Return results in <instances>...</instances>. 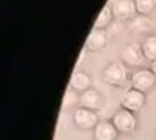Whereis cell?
<instances>
[{
	"label": "cell",
	"mask_w": 156,
	"mask_h": 140,
	"mask_svg": "<svg viewBox=\"0 0 156 140\" xmlns=\"http://www.w3.org/2000/svg\"><path fill=\"white\" fill-rule=\"evenodd\" d=\"M62 108L63 109H71V108H74V106H80V93H77L75 90H72L69 88L66 93H65V96H63V103H62Z\"/></svg>",
	"instance_id": "2e32d148"
},
{
	"label": "cell",
	"mask_w": 156,
	"mask_h": 140,
	"mask_svg": "<svg viewBox=\"0 0 156 140\" xmlns=\"http://www.w3.org/2000/svg\"><path fill=\"white\" fill-rule=\"evenodd\" d=\"M111 121L116 127V130L122 134H133L137 130V117H136V114L124 109V108L118 109L113 114Z\"/></svg>",
	"instance_id": "3957f363"
},
{
	"label": "cell",
	"mask_w": 156,
	"mask_h": 140,
	"mask_svg": "<svg viewBox=\"0 0 156 140\" xmlns=\"http://www.w3.org/2000/svg\"><path fill=\"white\" fill-rule=\"evenodd\" d=\"M72 120H74L75 127L80 128V130H93L97 125V123H99L97 114L94 111H90V109L81 108V106H78L77 109L74 111Z\"/></svg>",
	"instance_id": "8992f818"
},
{
	"label": "cell",
	"mask_w": 156,
	"mask_h": 140,
	"mask_svg": "<svg viewBox=\"0 0 156 140\" xmlns=\"http://www.w3.org/2000/svg\"><path fill=\"white\" fill-rule=\"evenodd\" d=\"M106 43H108L106 31L105 30H99V28H93L86 40V50L99 52V50L106 47Z\"/></svg>",
	"instance_id": "30bf717a"
},
{
	"label": "cell",
	"mask_w": 156,
	"mask_h": 140,
	"mask_svg": "<svg viewBox=\"0 0 156 140\" xmlns=\"http://www.w3.org/2000/svg\"><path fill=\"white\" fill-rule=\"evenodd\" d=\"M105 103H106V99L105 96L96 88H88L86 92L80 93V106L81 108H86V109H90V111H100L105 108Z\"/></svg>",
	"instance_id": "5b68a950"
},
{
	"label": "cell",
	"mask_w": 156,
	"mask_h": 140,
	"mask_svg": "<svg viewBox=\"0 0 156 140\" xmlns=\"http://www.w3.org/2000/svg\"><path fill=\"white\" fill-rule=\"evenodd\" d=\"M149 68H150V70H152V72L156 75V61L150 62V63H149Z\"/></svg>",
	"instance_id": "e0dca14e"
},
{
	"label": "cell",
	"mask_w": 156,
	"mask_h": 140,
	"mask_svg": "<svg viewBox=\"0 0 156 140\" xmlns=\"http://www.w3.org/2000/svg\"><path fill=\"white\" fill-rule=\"evenodd\" d=\"M146 103V93H141L136 88L127 90V93L121 99V108L131 111V112H139L143 109V106Z\"/></svg>",
	"instance_id": "ba28073f"
},
{
	"label": "cell",
	"mask_w": 156,
	"mask_h": 140,
	"mask_svg": "<svg viewBox=\"0 0 156 140\" xmlns=\"http://www.w3.org/2000/svg\"><path fill=\"white\" fill-rule=\"evenodd\" d=\"M119 58H121V61L124 62L128 68H137V70H141L149 62L147 59H146V56H144V53H143L141 43L127 44L125 47L121 49Z\"/></svg>",
	"instance_id": "7a4b0ae2"
},
{
	"label": "cell",
	"mask_w": 156,
	"mask_h": 140,
	"mask_svg": "<svg viewBox=\"0 0 156 140\" xmlns=\"http://www.w3.org/2000/svg\"><path fill=\"white\" fill-rule=\"evenodd\" d=\"M130 28L136 34H147L149 30L152 28V19H149L146 15H137L134 19H131Z\"/></svg>",
	"instance_id": "7c38bea8"
},
{
	"label": "cell",
	"mask_w": 156,
	"mask_h": 140,
	"mask_svg": "<svg viewBox=\"0 0 156 140\" xmlns=\"http://www.w3.org/2000/svg\"><path fill=\"white\" fill-rule=\"evenodd\" d=\"M119 131L112 121H99L93 128V140H118Z\"/></svg>",
	"instance_id": "9c48e42d"
},
{
	"label": "cell",
	"mask_w": 156,
	"mask_h": 140,
	"mask_svg": "<svg viewBox=\"0 0 156 140\" xmlns=\"http://www.w3.org/2000/svg\"><path fill=\"white\" fill-rule=\"evenodd\" d=\"M113 12H112V6L111 5H105L103 9L100 10L99 16L94 22V28H99V30H106L108 27L112 24L113 21Z\"/></svg>",
	"instance_id": "4fadbf2b"
},
{
	"label": "cell",
	"mask_w": 156,
	"mask_h": 140,
	"mask_svg": "<svg viewBox=\"0 0 156 140\" xmlns=\"http://www.w3.org/2000/svg\"><path fill=\"white\" fill-rule=\"evenodd\" d=\"M130 84L131 88H136L141 93H149L156 86V75L150 68H141L131 74Z\"/></svg>",
	"instance_id": "277c9868"
},
{
	"label": "cell",
	"mask_w": 156,
	"mask_h": 140,
	"mask_svg": "<svg viewBox=\"0 0 156 140\" xmlns=\"http://www.w3.org/2000/svg\"><path fill=\"white\" fill-rule=\"evenodd\" d=\"M134 2H136V8H137L139 15L149 16L156 9V0H134Z\"/></svg>",
	"instance_id": "9a60e30c"
},
{
	"label": "cell",
	"mask_w": 156,
	"mask_h": 140,
	"mask_svg": "<svg viewBox=\"0 0 156 140\" xmlns=\"http://www.w3.org/2000/svg\"><path fill=\"white\" fill-rule=\"evenodd\" d=\"M141 49L146 56V59L150 62L156 61V34H149L141 41Z\"/></svg>",
	"instance_id": "5bb4252c"
},
{
	"label": "cell",
	"mask_w": 156,
	"mask_h": 140,
	"mask_svg": "<svg viewBox=\"0 0 156 140\" xmlns=\"http://www.w3.org/2000/svg\"><path fill=\"white\" fill-rule=\"evenodd\" d=\"M93 81H91V77L84 72V71H77L74 72V75L71 77V81H69V87L72 90H75L77 93H83L86 92L88 88H91L93 86Z\"/></svg>",
	"instance_id": "8fae6325"
},
{
	"label": "cell",
	"mask_w": 156,
	"mask_h": 140,
	"mask_svg": "<svg viewBox=\"0 0 156 140\" xmlns=\"http://www.w3.org/2000/svg\"><path fill=\"white\" fill-rule=\"evenodd\" d=\"M112 12L118 21H131L137 16V8L134 0H113Z\"/></svg>",
	"instance_id": "52a82bcc"
},
{
	"label": "cell",
	"mask_w": 156,
	"mask_h": 140,
	"mask_svg": "<svg viewBox=\"0 0 156 140\" xmlns=\"http://www.w3.org/2000/svg\"><path fill=\"white\" fill-rule=\"evenodd\" d=\"M102 77L112 87H124L131 78L130 68L122 61L109 62L102 71Z\"/></svg>",
	"instance_id": "6da1fadb"
}]
</instances>
